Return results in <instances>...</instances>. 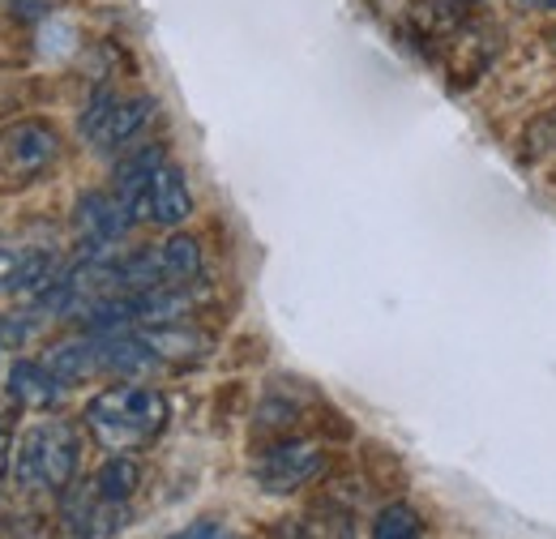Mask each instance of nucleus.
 Returning a JSON list of instances; mask_svg holds the SVG:
<instances>
[{
    "label": "nucleus",
    "instance_id": "f257e3e1",
    "mask_svg": "<svg viewBox=\"0 0 556 539\" xmlns=\"http://www.w3.org/2000/svg\"><path fill=\"white\" fill-rule=\"evenodd\" d=\"M86 433L94 437L99 450L108 454H138L146 446H154L172 419V403L163 390L141 386V381H116L108 390H99L86 411Z\"/></svg>",
    "mask_w": 556,
    "mask_h": 539
},
{
    "label": "nucleus",
    "instance_id": "f03ea898",
    "mask_svg": "<svg viewBox=\"0 0 556 539\" xmlns=\"http://www.w3.org/2000/svg\"><path fill=\"white\" fill-rule=\"evenodd\" d=\"M77 463H81V437L65 419H35L13 441V479L26 492L65 497L77 479Z\"/></svg>",
    "mask_w": 556,
    "mask_h": 539
},
{
    "label": "nucleus",
    "instance_id": "7ed1b4c3",
    "mask_svg": "<svg viewBox=\"0 0 556 539\" xmlns=\"http://www.w3.org/2000/svg\"><path fill=\"white\" fill-rule=\"evenodd\" d=\"M154 112H159V103H154L150 95L99 90V95L81 108L77 134H81V141H86L90 150H99V154H121V150H129V146L150 129Z\"/></svg>",
    "mask_w": 556,
    "mask_h": 539
},
{
    "label": "nucleus",
    "instance_id": "20e7f679",
    "mask_svg": "<svg viewBox=\"0 0 556 539\" xmlns=\"http://www.w3.org/2000/svg\"><path fill=\"white\" fill-rule=\"evenodd\" d=\"M321 472H326V450L308 437H287L270 450H262V459L253 463V475L266 492H295L313 484Z\"/></svg>",
    "mask_w": 556,
    "mask_h": 539
},
{
    "label": "nucleus",
    "instance_id": "39448f33",
    "mask_svg": "<svg viewBox=\"0 0 556 539\" xmlns=\"http://www.w3.org/2000/svg\"><path fill=\"white\" fill-rule=\"evenodd\" d=\"M73 227H77L81 253H116V245L138 223L129 218V210L121 205V198L112 189H94V193H81L77 198V205H73Z\"/></svg>",
    "mask_w": 556,
    "mask_h": 539
},
{
    "label": "nucleus",
    "instance_id": "423d86ee",
    "mask_svg": "<svg viewBox=\"0 0 556 539\" xmlns=\"http://www.w3.org/2000/svg\"><path fill=\"white\" fill-rule=\"evenodd\" d=\"M129 523V505L103 501L90 484L65 492V510H61V536L65 539H112L125 531Z\"/></svg>",
    "mask_w": 556,
    "mask_h": 539
},
{
    "label": "nucleus",
    "instance_id": "0eeeda50",
    "mask_svg": "<svg viewBox=\"0 0 556 539\" xmlns=\"http://www.w3.org/2000/svg\"><path fill=\"white\" fill-rule=\"evenodd\" d=\"M56 154H61V134L52 125H43V121H17V125L0 129V163L13 176L43 172Z\"/></svg>",
    "mask_w": 556,
    "mask_h": 539
},
{
    "label": "nucleus",
    "instance_id": "6e6552de",
    "mask_svg": "<svg viewBox=\"0 0 556 539\" xmlns=\"http://www.w3.org/2000/svg\"><path fill=\"white\" fill-rule=\"evenodd\" d=\"M56 274H61V262H56L52 253H43V249L0 245V296L35 300Z\"/></svg>",
    "mask_w": 556,
    "mask_h": 539
},
{
    "label": "nucleus",
    "instance_id": "1a4fd4ad",
    "mask_svg": "<svg viewBox=\"0 0 556 539\" xmlns=\"http://www.w3.org/2000/svg\"><path fill=\"white\" fill-rule=\"evenodd\" d=\"M193 218V189H189V176L180 163L163 159L150 176V189H146V223H159V227H180Z\"/></svg>",
    "mask_w": 556,
    "mask_h": 539
},
{
    "label": "nucleus",
    "instance_id": "9d476101",
    "mask_svg": "<svg viewBox=\"0 0 556 539\" xmlns=\"http://www.w3.org/2000/svg\"><path fill=\"white\" fill-rule=\"evenodd\" d=\"M70 386L43 364V360H13L9 364V399L30 411H48V406L61 403Z\"/></svg>",
    "mask_w": 556,
    "mask_h": 539
},
{
    "label": "nucleus",
    "instance_id": "9b49d317",
    "mask_svg": "<svg viewBox=\"0 0 556 539\" xmlns=\"http://www.w3.org/2000/svg\"><path fill=\"white\" fill-rule=\"evenodd\" d=\"M134 335L159 355V360H198L210 351V335L185 326V322H163V326H141Z\"/></svg>",
    "mask_w": 556,
    "mask_h": 539
},
{
    "label": "nucleus",
    "instance_id": "f8f14e48",
    "mask_svg": "<svg viewBox=\"0 0 556 539\" xmlns=\"http://www.w3.org/2000/svg\"><path fill=\"white\" fill-rule=\"evenodd\" d=\"M103 501H116V505H129L141 488V467L134 454H108V463L86 479Z\"/></svg>",
    "mask_w": 556,
    "mask_h": 539
},
{
    "label": "nucleus",
    "instance_id": "ddd939ff",
    "mask_svg": "<svg viewBox=\"0 0 556 539\" xmlns=\"http://www.w3.org/2000/svg\"><path fill=\"white\" fill-rule=\"evenodd\" d=\"M368 539H424V523L412 505H386L377 518H372V536Z\"/></svg>",
    "mask_w": 556,
    "mask_h": 539
},
{
    "label": "nucleus",
    "instance_id": "4468645a",
    "mask_svg": "<svg viewBox=\"0 0 556 539\" xmlns=\"http://www.w3.org/2000/svg\"><path fill=\"white\" fill-rule=\"evenodd\" d=\"M167 539H236V531H227V527L214 523V518H198V523L180 527L176 536H167Z\"/></svg>",
    "mask_w": 556,
    "mask_h": 539
},
{
    "label": "nucleus",
    "instance_id": "2eb2a0df",
    "mask_svg": "<svg viewBox=\"0 0 556 539\" xmlns=\"http://www.w3.org/2000/svg\"><path fill=\"white\" fill-rule=\"evenodd\" d=\"M13 433L0 424V497H4V488H9V479H13Z\"/></svg>",
    "mask_w": 556,
    "mask_h": 539
},
{
    "label": "nucleus",
    "instance_id": "dca6fc26",
    "mask_svg": "<svg viewBox=\"0 0 556 539\" xmlns=\"http://www.w3.org/2000/svg\"><path fill=\"white\" fill-rule=\"evenodd\" d=\"M518 9H556V0H514Z\"/></svg>",
    "mask_w": 556,
    "mask_h": 539
},
{
    "label": "nucleus",
    "instance_id": "f3484780",
    "mask_svg": "<svg viewBox=\"0 0 556 539\" xmlns=\"http://www.w3.org/2000/svg\"><path fill=\"white\" fill-rule=\"evenodd\" d=\"M467 4H471V0H467Z\"/></svg>",
    "mask_w": 556,
    "mask_h": 539
}]
</instances>
